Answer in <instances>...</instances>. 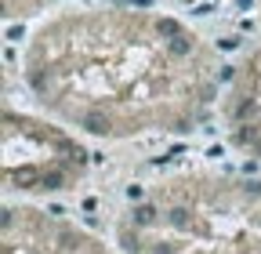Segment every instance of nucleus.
Segmentation results:
<instances>
[{
  "label": "nucleus",
  "mask_w": 261,
  "mask_h": 254,
  "mask_svg": "<svg viewBox=\"0 0 261 254\" xmlns=\"http://www.w3.org/2000/svg\"><path fill=\"white\" fill-rule=\"evenodd\" d=\"M236 138L243 145H250L254 153H261V73L236 94Z\"/></svg>",
  "instance_id": "obj_1"
}]
</instances>
